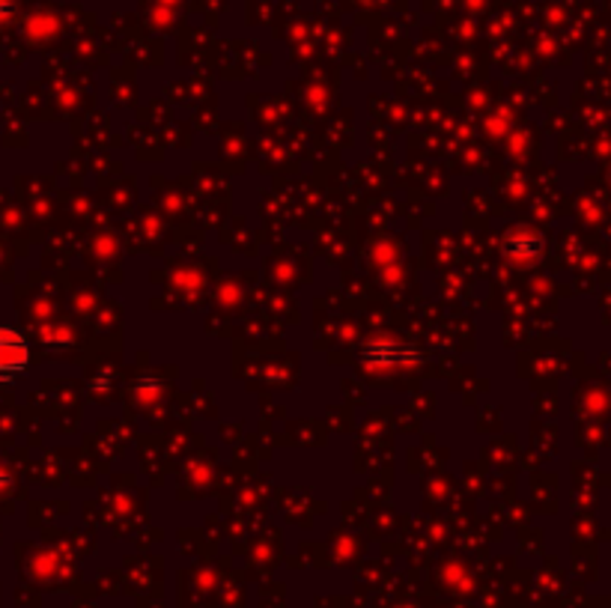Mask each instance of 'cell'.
<instances>
[{
    "mask_svg": "<svg viewBox=\"0 0 611 608\" xmlns=\"http://www.w3.org/2000/svg\"><path fill=\"white\" fill-rule=\"evenodd\" d=\"M30 361V350L27 340L19 328L0 326V382H10L15 376H22L27 370Z\"/></svg>",
    "mask_w": 611,
    "mask_h": 608,
    "instance_id": "cell-1",
    "label": "cell"
}]
</instances>
